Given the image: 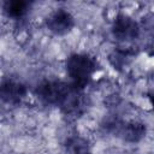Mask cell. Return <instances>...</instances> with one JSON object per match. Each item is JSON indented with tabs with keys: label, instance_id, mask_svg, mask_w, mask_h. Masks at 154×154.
Returning <instances> with one entry per match:
<instances>
[{
	"label": "cell",
	"instance_id": "1",
	"mask_svg": "<svg viewBox=\"0 0 154 154\" xmlns=\"http://www.w3.org/2000/svg\"><path fill=\"white\" fill-rule=\"evenodd\" d=\"M97 67L96 58L89 53H72L65 60V71L70 83L79 89H84L89 84Z\"/></svg>",
	"mask_w": 154,
	"mask_h": 154
},
{
	"label": "cell",
	"instance_id": "2",
	"mask_svg": "<svg viewBox=\"0 0 154 154\" xmlns=\"http://www.w3.org/2000/svg\"><path fill=\"white\" fill-rule=\"evenodd\" d=\"M72 88L73 85L70 82L61 79H46L37 85L36 95L42 102L60 108Z\"/></svg>",
	"mask_w": 154,
	"mask_h": 154
},
{
	"label": "cell",
	"instance_id": "3",
	"mask_svg": "<svg viewBox=\"0 0 154 154\" xmlns=\"http://www.w3.org/2000/svg\"><path fill=\"white\" fill-rule=\"evenodd\" d=\"M111 31L114 38L118 41L128 42L137 38L141 32V26L140 24L129 14L125 13H118L111 26Z\"/></svg>",
	"mask_w": 154,
	"mask_h": 154
},
{
	"label": "cell",
	"instance_id": "4",
	"mask_svg": "<svg viewBox=\"0 0 154 154\" xmlns=\"http://www.w3.org/2000/svg\"><path fill=\"white\" fill-rule=\"evenodd\" d=\"M75 17L73 14L64 7L55 8L52 11L45 19L46 28L54 35H66L71 32V30L75 28Z\"/></svg>",
	"mask_w": 154,
	"mask_h": 154
},
{
	"label": "cell",
	"instance_id": "5",
	"mask_svg": "<svg viewBox=\"0 0 154 154\" xmlns=\"http://www.w3.org/2000/svg\"><path fill=\"white\" fill-rule=\"evenodd\" d=\"M28 94L26 85L17 78L6 77L0 82V101L6 105H19Z\"/></svg>",
	"mask_w": 154,
	"mask_h": 154
},
{
	"label": "cell",
	"instance_id": "6",
	"mask_svg": "<svg viewBox=\"0 0 154 154\" xmlns=\"http://www.w3.org/2000/svg\"><path fill=\"white\" fill-rule=\"evenodd\" d=\"M114 135L120 137L125 142L136 143L144 138V136L147 135V125L138 120L122 122Z\"/></svg>",
	"mask_w": 154,
	"mask_h": 154
},
{
	"label": "cell",
	"instance_id": "7",
	"mask_svg": "<svg viewBox=\"0 0 154 154\" xmlns=\"http://www.w3.org/2000/svg\"><path fill=\"white\" fill-rule=\"evenodd\" d=\"M31 8V2L26 0H6L2 2V12L12 19H20L28 14Z\"/></svg>",
	"mask_w": 154,
	"mask_h": 154
},
{
	"label": "cell",
	"instance_id": "8",
	"mask_svg": "<svg viewBox=\"0 0 154 154\" xmlns=\"http://www.w3.org/2000/svg\"><path fill=\"white\" fill-rule=\"evenodd\" d=\"M66 154H91V144L81 135H71L64 142Z\"/></svg>",
	"mask_w": 154,
	"mask_h": 154
}]
</instances>
